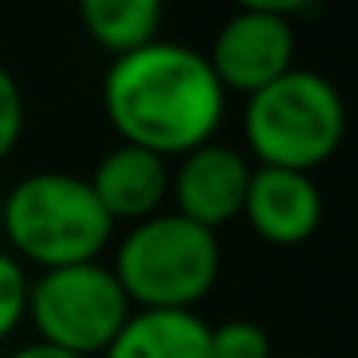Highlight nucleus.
<instances>
[{"instance_id": "obj_14", "label": "nucleus", "mask_w": 358, "mask_h": 358, "mask_svg": "<svg viewBox=\"0 0 358 358\" xmlns=\"http://www.w3.org/2000/svg\"><path fill=\"white\" fill-rule=\"evenodd\" d=\"M24 89H20L16 73L0 62V162L16 150L20 135H24Z\"/></svg>"}, {"instance_id": "obj_15", "label": "nucleus", "mask_w": 358, "mask_h": 358, "mask_svg": "<svg viewBox=\"0 0 358 358\" xmlns=\"http://www.w3.org/2000/svg\"><path fill=\"white\" fill-rule=\"evenodd\" d=\"M8 358H81V355H70V350H62V347H50V343H24L20 350H12Z\"/></svg>"}, {"instance_id": "obj_12", "label": "nucleus", "mask_w": 358, "mask_h": 358, "mask_svg": "<svg viewBox=\"0 0 358 358\" xmlns=\"http://www.w3.org/2000/svg\"><path fill=\"white\" fill-rule=\"evenodd\" d=\"M208 358H273L270 331L255 320H224L208 327Z\"/></svg>"}, {"instance_id": "obj_1", "label": "nucleus", "mask_w": 358, "mask_h": 358, "mask_svg": "<svg viewBox=\"0 0 358 358\" xmlns=\"http://www.w3.org/2000/svg\"><path fill=\"white\" fill-rule=\"evenodd\" d=\"M104 116L120 143L158 158H181L212 143L227 108L208 58L185 43H150L112 58L104 73Z\"/></svg>"}, {"instance_id": "obj_6", "label": "nucleus", "mask_w": 358, "mask_h": 358, "mask_svg": "<svg viewBox=\"0 0 358 358\" xmlns=\"http://www.w3.org/2000/svg\"><path fill=\"white\" fill-rule=\"evenodd\" d=\"M301 4H266L250 0L239 12L224 20V27L212 39L208 58L224 93L255 96L270 81L293 70L296 58V31H293V12Z\"/></svg>"}, {"instance_id": "obj_9", "label": "nucleus", "mask_w": 358, "mask_h": 358, "mask_svg": "<svg viewBox=\"0 0 358 358\" xmlns=\"http://www.w3.org/2000/svg\"><path fill=\"white\" fill-rule=\"evenodd\" d=\"M112 224H143L158 216L170 196V162L143 147H112L85 178Z\"/></svg>"}, {"instance_id": "obj_5", "label": "nucleus", "mask_w": 358, "mask_h": 358, "mask_svg": "<svg viewBox=\"0 0 358 358\" xmlns=\"http://www.w3.org/2000/svg\"><path fill=\"white\" fill-rule=\"evenodd\" d=\"M131 312L135 308L127 293L104 262L43 270L27 285V320L39 331V343L81 358L104 355L120 327L131 320Z\"/></svg>"}, {"instance_id": "obj_7", "label": "nucleus", "mask_w": 358, "mask_h": 358, "mask_svg": "<svg viewBox=\"0 0 358 358\" xmlns=\"http://www.w3.org/2000/svg\"><path fill=\"white\" fill-rule=\"evenodd\" d=\"M247 185L250 162L243 158V150L224 143H204L189 150L178 158V170H170V196L178 204L173 212L208 231H220L235 216H243Z\"/></svg>"}, {"instance_id": "obj_10", "label": "nucleus", "mask_w": 358, "mask_h": 358, "mask_svg": "<svg viewBox=\"0 0 358 358\" xmlns=\"http://www.w3.org/2000/svg\"><path fill=\"white\" fill-rule=\"evenodd\" d=\"M208 327L196 312H131L104 358H208Z\"/></svg>"}, {"instance_id": "obj_4", "label": "nucleus", "mask_w": 358, "mask_h": 358, "mask_svg": "<svg viewBox=\"0 0 358 358\" xmlns=\"http://www.w3.org/2000/svg\"><path fill=\"white\" fill-rule=\"evenodd\" d=\"M343 131H347V108L339 89L324 73L301 66L247 96L243 108L247 150L258 158V166L273 170L312 173L316 166L331 162Z\"/></svg>"}, {"instance_id": "obj_16", "label": "nucleus", "mask_w": 358, "mask_h": 358, "mask_svg": "<svg viewBox=\"0 0 358 358\" xmlns=\"http://www.w3.org/2000/svg\"><path fill=\"white\" fill-rule=\"evenodd\" d=\"M296 358H312V355H296Z\"/></svg>"}, {"instance_id": "obj_11", "label": "nucleus", "mask_w": 358, "mask_h": 358, "mask_svg": "<svg viewBox=\"0 0 358 358\" xmlns=\"http://www.w3.org/2000/svg\"><path fill=\"white\" fill-rule=\"evenodd\" d=\"M81 24L96 47H104L112 58H124L158 43L162 4L158 0H85Z\"/></svg>"}, {"instance_id": "obj_3", "label": "nucleus", "mask_w": 358, "mask_h": 358, "mask_svg": "<svg viewBox=\"0 0 358 358\" xmlns=\"http://www.w3.org/2000/svg\"><path fill=\"white\" fill-rule=\"evenodd\" d=\"M120 289L139 312H196L220 281V239L178 212L131 224L112 262Z\"/></svg>"}, {"instance_id": "obj_13", "label": "nucleus", "mask_w": 358, "mask_h": 358, "mask_svg": "<svg viewBox=\"0 0 358 358\" xmlns=\"http://www.w3.org/2000/svg\"><path fill=\"white\" fill-rule=\"evenodd\" d=\"M27 285L31 278L20 266V258L0 250V343L27 320Z\"/></svg>"}, {"instance_id": "obj_8", "label": "nucleus", "mask_w": 358, "mask_h": 358, "mask_svg": "<svg viewBox=\"0 0 358 358\" xmlns=\"http://www.w3.org/2000/svg\"><path fill=\"white\" fill-rule=\"evenodd\" d=\"M320 216H324V193L312 173L273 170V166L250 170L243 220L258 239L273 247H301L320 227Z\"/></svg>"}, {"instance_id": "obj_2", "label": "nucleus", "mask_w": 358, "mask_h": 358, "mask_svg": "<svg viewBox=\"0 0 358 358\" xmlns=\"http://www.w3.org/2000/svg\"><path fill=\"white\" fill-rule=\"evenodd\" d=\"M0 227L12 258L62 270V266L101 262L112 243V224L85 178L62 170L27 173L0 201Z\"/></svg>"}]
</instances>
